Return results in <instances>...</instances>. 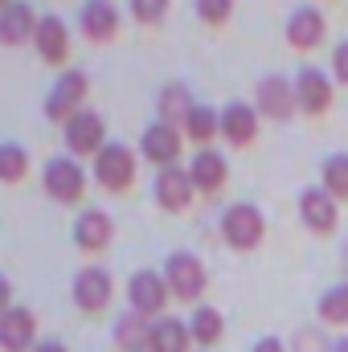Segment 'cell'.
Listing matches in <instances>:
<instances>
[{
    "label": "cell",
    "mask_w": 348,
    "mask_h": 352,
    "mask_svg": "<svg viewBox=\"0 0 348 352\" xmlns=\"http://www.w3.org/2000/svg\"><path fill=\"white\" fill-rule=\"evenodd\" d=\"M29 168V156H25V148L21 144H0V180L4 184H17L21 176Z\"/></svg>",
    "instance_id": "obj_28"
},
{
    "label": "cell",
    "mask_w": 348,
    "mask_h": 352,
    "mask_svg": "<svg viewBox=\"0 0 348 352\" xmlns=\"http://www.w3.org/2000/svg\"><path fill=\"white\" fill-rule=\"evenodd\" d=\"M140 148H144V156H148L152 164L173 168L176 156H180V127H173V123H152V127L144 131Z\"/></svg>",
    "instance_id": "obj_14"
},
{
    "label": "cell",
    "mask_w": 348,
    "mask_h": 352,
    "mask_svg": "<svg viewBox=\"0 0 348 352\" xmlns=\"http://www.w3.org/2000/svg\"><path fill=\"white\" fill-rule=\"evenodd\" d=\"M197 102L188 98V90L180 87V82H173L168 90H160V123H180L184 127V119H188V111H193Z\"/></svg>",
    "instance_id": "obj_26"
},
{
    "label": "cell",
    "mask_w": 348,
    "mask_h": 352,
    "mask_svg": "<svg viewBox=\"0 0 348 352\" xmlns=\"http://www.w3.org/2000/svg\"><path fill=\"white\" fill-rule=\"evenodd\" d=\"M33 45H37V54H41L50 66L66 62V54H70V29H66V21H62V16H41Z\"/></svg>",
    "instance_id": "obj_17"
},
{
    "label": "cell",
    "mask_w": 348,
    "mask_h": 352,
    "mask_svg": "<svg viewBox=\"0 0 348 352\" xmlns=\"http://www.w3.org/2000/svg\"><path fill=\"white\" fill-rule=\"evenodd\" d=\"M345 274H348V246H345Z\"/></svg>",
    "instance_id": "obj_36"
},
{
    "label": "cell",
    "mask_w": 348,
    "mask_h": 352,
    "mask_svg": "<svg viewBox=\"0 0 348 352\" xmlns=\"http://www.w3.org/2000/svg\"><path fill=\"white\" fill-rule=\"evenodd\" d=\"M66 144L74 156H98L107 148V123L98 111H78L70 123H66Z\"/></svg>",
    "instance_id": "obj_7"
},
{
    "label": "cell",
    "mask_w": 348,
    "mask_h": 352,
    "mask_svg": "<svg viewBox=\"0 0 348 352\" xmlns=\"http://www.w3.org/2000/svg\"><path fill=\"white\" fill-rule=\"evenodd\" d=\"M33 352H66V344H58V340H41Z\"/></svg>",
    "instance_id": "obj_34"
},
{
    "label": "cell",
    "mask_w": 348,
    "mask_h": 352,
    "mask_svg": "<svg viewBox=\"0 0 348 352\" xmlns=\"http://www.w3.org/2000/svg\"><path fill=\"white\" fill-rule=\"evenodd\" d=\"M332 70H336V78L348 87V41H340V45L332 50Z\"/></svg>",
    "instance_id": "obj_32"
},
{
    "label": "cell",
    "mask_w": 348,
    "mask_h": 352,
    "mask_svg": "<svg viewBox=\"0 0 348 352\" xmlns=\"http://www.w3.org/2000/svg\"><path fill=\"white\" fill-rule=\"evenodd\" d=\"M193 192H197V184H193L188 168H176V164H173V168H160V176H156V201H160L168 213L188 209Z\"/></svg>",
    "instance_id": "obj_12"
},
{
    "label": "cell",
    "mask_w": 348,
    "mask_h": 352,
    "mask_svg": "<svg viewBox=\"0 0 348 352\" xmlns=\"http://www.w3.org/2000/svg\"><path fill=\"white\" fill-rule=\"evenodd\" d=\"M148 336H152V320H148V316H140V311L119 316V324H115V344L123 352L148 349Z\"/></svg>",
    "instance_id": "obj_23"
},
{
    "label": "cell",
    "mask_w": 348,
    "mask_h": 352,
    "mask_svg": "<svg viewBox=\"0 0 348 352\" xmlns=\"http://www.w3.org/2000/svg\"><path fill=\"white\" fill-rule=\"evenodd\" d=\"M324 188L336 201H348V156H328L324 160Z\"/></svg>",
    "instance_id": "obj_29"
},
{
    "label": "cell",
    "mask_w": 348,
    "mask_h": 352,
    "mask_svg": "<svg viewBox=\"0 0 348 352\" xmlns=\"http://www.w3.org/2000/svg\"><path fill=\"white\" fill-rule=\"evenodd\" d=\"M131 12H135L140 25H156V21H164L168 0H131Z\"/></svg>",
    "instance_id": "obj_31"
},
{
    "label": "cell",
    "mask_w": 348,
    "mask_h": 352,
    "mask_svg": "<svg viewBox=\"0 0 348 352\" xmlns=\"http://www.w3.org/2000/svg\"><path fill=\"white\" fill-rule=\"evenodd\" d=\"M262 234H266V221H262V213L254 205H230L226 209V217H221V238L234 246V250H254L262 242Z\"/></svg>",
    "instance_id": "obj_1"
},
{
    "label": "cell",
    "mask_w": 348,
    "mask_h": 352,
    "mask_svg": "<svg viewBox=\"0 0 348 352\" xmlns=\"http://www.w3.org/2000/svg\"><path fill=\"white\" fill-rule=\"evenodd\" d=\"M168 295H173V291H168L164 274H156V270H135L131 283H127V303H131V311H140V316H148V320H160Z\"/></svg>",
    "instance_id": "obj_4"
},
{
    "label": "cell",
    "mask_w": 348,
    "mask_h": 352,
    "mask_svg": "<svg viewBox=\"0 0 348 352\" xmlns=\"http://www.w3.org/2000/svg\"><path fill=\"white\" fill-rule=\"evenodd\" d=\"M94 176H98V184L111 188V192L131 188V184H135V156H131V148L107 144V148L94 156Z\"/></svg>",
    "instance_id": "obj_5"
},
{
    "label": "cell",
    "mask_w": 348,
    "mask_h": 352,
    "mask_svg": "<svg viewBox=\"0 0 348 352\" xmlns=\"http://www.w3.org/2000/svg\"><path fill=\"white\" fill-rule=\"evenodd\" d=\"M295 87L283 78V74H266L254 90V107H259L266 119H287L291 111H295Z\"/></svg>",
    "instance_id": "obj_10"
},
{
    "label": "cell",
    "mask_w": 348,
    "mask_h": 352,
    "mask_svg": "<svg viewBox=\"0 0 348 352\" xmlns=\"http://www.w3.org/2000/svg\"><path fill=\"white\" fill-rule=\"evenodd\" d=\"M254 352H287V349H283V344H279L274 336H262L259 344H254Z\"/></svg>",
    "instance_id": "obj_33"
},
{
    "label": "cell",
    "mask_w": 348,
    "mask_h": 352,
    "mask_svg": "<svg viewBox=\"0 0 348 352\" xmlns=\"http://www.w3.org/2000/svg\"><path fill=\"white\" fill-rule=\"evenodd\" d=\"M193 344V332L184 320L176 316H160L152 320V336H148V352H188Z\"/></svg>",
    "instance_id": "obj_20"
},
{
    "label": "cell",
    "mask_w": 348,
    "mask_h": 352,
    "mask_svg": "<svg viewBox=\"0 0 348 352\" xmlns=\"http://www.w3.org/2000/svg\"><path fill=\"white\" fill-rule=\"evenodd\" d=\"M111 238H115V221L102 213V209H87L78 221H74V242L83 246V250H107L111 246Z\"/></svg>",
    "instance_id": "obj_19"
},
{
    "label": "cell",
    "mask_w": 348,
    "mask_h": 352,
    "mask_svg": "<svg viewBox=\"0 0 348 352\" xmlns=\"http://www.w3.org/2000/svg\"><path fill=\"white\" fill-rule=\"evenodd\" d=\"M164 283H168V291H173L176 299L193 303V299H201V291H205V266H201L197 254L176 250L173 258L164 263Z\"/></svg>",
    "instance_id": "obj_6"
},
{
    "label": "cell",
    "mask_w": 348,
    "mask_h": 352,
    "mask_svg": "<svg viewBox=\"0 0 348 352\" xmlns=\"http://www.w3.org/2000/svg\"><path fill=\"white\" fill-rule=\"evenodd\" d=\"M324 37V12L312 8V4H299L291 16H287V45L295 50H316Z\"/></svg>",
    "instance_id": "obj_15"
},
{
    "label": "cell",
    "mask_w": 348,
    "mask_h": 352,
    "mask_svg": "<svg viewBox=\"0 0 348 352\" xmlns=\"http://www.w3.org/2000/svg\"><path fill=\"white\" fill-rule=\"evenodd\" d=\"M188 176H193L197 192H217L226 184V156L213 152V148H201L193 156V164H188Z\"/></svg>",
    "instance_id": "obj_21"
},
{
    "label": "cell",
    "mask_w": 348,
    "mask_h": 352,
    "mask_svg": "<svg viewBox=\"0 0 348 352\" xmlns=\"http://www.w3.org/2000/svg\"><path fill=\"white\" fill-rule=\"evenodd\" d=\"M184 135L197 140V144H209L213 135H221V115H217L213 107L197 102V107L188 111V119H184Z\"/></svg>",
    "instance_id": "obj_25"
},
{
    "label": "cell",
    "mask_w": 348,
    "mask_h": 352,
    "mask_svg": "<svg viewBox=\"0 0 348 352\" xmlns=\"http://www.w3.org/2000/svg\"><path fill=\"white\" fill-rule=\"evenodd\" d=\"M320 320L324 324H348V283L320 295Z\"/></svg>",
    "instance_id": "obj_27"
},
{
    "label": "cell",
    "mask_w": 348,
    "mask_h": 352,
    "mask_svg": "<svg viewBox=\"0 0 348 352\" xmlns=\"http://www.w3.org/2000/svg\"><path fill=\"white\" fill-rule=\"evenodd\" d=\"M221 135H226L230 144L246 148V144L259 135V107H250V102H230V107L221 111Z\"/></svg>",
    "instance_id": "obj_18"
},
{
    "label": "cell",
    "mask_w": 348,
    "mask_h": 352,
    "mask_svg": "<svg viewBox=\"0 0 348 352\" xmlns=\"http://www.w3.org/2000/svg\"><path fill=\"white\" fill-rule=\"evenodd\" d=\"M37 16H33V8L25 4V0H8L4 4V12H0V41L4 45H21L25 37H37Z\"/></svg>",
    "instance_id": "obj_16"
},
{
    "label": "cell",
    "mask_w": 348,
    "mask_h": 352,
    "mask_svg": "<svg viewBox=\"0 0 348 352\" xmlns=\"http://www.w3.org/2000/svg\"><path fill=\"white\" fill-rule=\"evenodd\" d=\"M83 98H87V74L83 70H66L54 82L50 98H45V119L50 123H70L83 111Z\"/></svg>",
    "instance_id": "obj_2"
},
{
    "label": "cell",
    "mask_w": 348,
    "mask_h": 352,
    "mask_svg": "<svg viewBox=\"0 0 348 352\" xmlns=\"http://www.w3.org/2000/svg\"><path fill=\"white\" fill-rule=\"evenodd\" d=\"M188 332H193L197 344L213 349V344L221 340V332H226V320H221L217 307H193V316H188Z\"/></svg>",
    "instance_id": "obj_24"
},
{
    "label": "cell",
    "mask_w": 348,
    "mask_h": 352,
    "mask_svg": "<svg viewBox=\"0 0 348 352\" xmlns=\"http://www.w3.org/2000/svg\"><path fill=\"white\" fill-rule=\"evenodd\" d=\"M332 352H348V336H345V340H336V349H332Z\"/></svg>",
    "instance_id": "obj_35"
},
{
    "label": "cell",
    "mask_w": 348,
    "mask_h": 352,
    "mask_svg": "<svg viewBox=\"0 0 348 352\" xmlns=\"http://www.w3.org/2000/svg\"><path fill=\"white\" fill-rule=\"evenodd\" d=\"M83 33L90 41H111L119 33V12L111 0H87L83 8Z\"/></svg>",
    "instance_id": "obj_22"
},
{
    "label": "cell",
    "mask_w": 348,
    "mask_h": 352,
    "mask_svg": "<svg viewBox=\"0 0 348 352\" xmlns=\"http://www.w3.org/2000/svg\"><path fill=\"white\" fill-rule=\"evenodd\" d=\"M41 180H45V192L54 201H62V205H74L83 197V188H87V173H83V164L74 156H54L45 164Z\"/></svg>",
    "instance_id": "obj_3"
},
{
    "label": "cell",
    "mask_w": 348,
    "mask_h": 352,
    "mask_svg": "<svg viewBox=\"0 0 348 352\" xmlns=\"http://www.w3.org/2000/svg\"><path fill=\"white\" fill-rule=\"evenodd\" d=\"M33 336H37V320H33V311L8 303L4 316H0V344H4V352H25L29 344H33Z\"/></svg>",
    "instance_id": "obj_11"
},
{
    "label": "cell",
    "mask_w": 348,
    "mask_h": 352,
    "mask_svg": "<svg viewBox=\"0 0 348 352\" xmlns=\"http://www.w3.org/2000/svg\"><path fill=\"white\" fill-rule=\"evenodd\" d=\"M295 98H299V107H303L307 115H324V111L332 107V82H328V74L316 70V66L299 70V78H295Z\"/></svg>",
    "instance_id": "obj_13"
},
{
    "label": "cell",
    "mask_w": 348,
    "mask_h": 352,
    "mask_svg": "<svg viewBox=\"0 0 348 352\" xmlns=\"http://www.w3.org/2000/svg\"><path fill=\"white\" fill-rule=\"evenodd\" d=\"M74 303L94 316V311H102L107 303H111V274L102 270V266H83L78 274H74Z\"/></svg>",
    "instance_id": "obj_9"
},
{
    "label": "cell",
    "mask_w": 348,
    "mask_h": 352,
    "mask_svg": "<svg viewBox=\"0 0 348 352\" xmlns=\"http://www.w3.org/2000/svg\"><path fill=\"white\" fill-rule=\"evenodd\" d=\"M299 213H303V226L312 234H336V226H340V209H336V197L328 188H303Z\"/></svg>",
    "instance_id": "obj_8"
},
{
    "label": "cell",
    "mask_w": 348,
    "mask_h": 352,
    "mask_svg": "<svg viewBox=\"0 0 348 352\" xmlns=\"http://www.w3.org/2000/svg\"><path fill=\"white\" fill-rule=\"evenodd\" d=\"M197 12L205 25H226L234 12V0H197Z\"/></svg>",
    "instance_id": "obj_30"
}]
</instances>
